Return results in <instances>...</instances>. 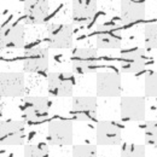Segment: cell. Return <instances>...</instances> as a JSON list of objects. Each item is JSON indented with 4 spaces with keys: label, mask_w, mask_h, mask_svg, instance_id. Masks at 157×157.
Returning <instances> with one entry per match:
<instances>
[{
    "label": "cell",
    "mask_w": 157,
    "mask_h": 157,
    "mask_svg": "<svg viewBox=\"0 0 157 157\" xmlns=\"http://www.w3.org/2000/svg\"><path fill=\"white\" fill-rule=\"evenodd\" d=\"M96 46L100 50H117L122 46V30L115 23L98 24L96 29Z\"/></svg>",
    "instance_id": "6"
},
{
    "label": "cell",
    "mask_w": 157,
    "mask_h": 157,
    "mask_svg": "<svg viewBox=\"0 0 157 157\" xmlns=\"http://www.w3.org/2000/svg\"><path fill=\"white\" fill-rule=\"evenodd\" d=\"M144 145L157 147V120H149L144 127Z\"/></svg>",
    "instance_id": "21"
},
{
    "label": "cell",
    "mask_w": 157,
    "mask_h": 157,
    "mask_svg": "<svg viewBox=\"0 0 157 157\" xmlns=\"http://www.w3.org/2000/svg\"><path fill=\"white\" fill-rule=\"evenodd\" d=\"M46 42L50 48L70 50L74 47V27L70 23H50L46 28Z\"/></svg>",
    "instance_id": "2"
},
{
    "label": "cell",
    "mask_w": 157,
    "mask_h": 157,
    "mask_svg": "<svg viewBox=\"0 0 157 157\" xmlns=\"http://www.w3.org/2000/svg\"><path fill=\"white\" fill-rule=\"evenodd\" d=\"M23 157H50V145L47 143H35L24 146Z\"/></svg>",
    "instance_id": "19"
},
{
    "label": "cell",
    "mask_w": 157,
    "mask_h": 157,
    "mask_svg": "<svg viewBox=\"0 0 157 157\" xmlns=\"http://www.w3.org/2000/svg\"><path fill=\"white\" fill-rule=\"evenodd\" d=\"M73 121L55 120L48 123L46 141L50 146H68L73 144Z\"/></svg>",
    "instance_id": "5"
},
{
    "label": "cell",
    "mask_w": 157,
    "mask_h": 157,
    "mask_svg": "<svg viewBox=\"0 0 157 157\" xmlns=\"http://www.w3.org/2000/svg\"><path fill=\"white\" fill-rule=\"evenodd\" d=\"M24 21L27 24H44L50 13V4L46 0H27L23 6Z\"/></svg>",
    "instance_id": "17"
},
{
    "label": "cell",
    "mask_w": 157,
    "mask_h": 157,
    "mask_svg": "<svg viewBox=\"0 0 157 157\" xmlns=\"http://www.w3.org/2000/svg\"><path fill=\"white\" fill-rule=\"evenodd\" d=\"M25 92L24 73L22 71H4L0 75V93L1 97L21 98Z\"/></svg>",
    "instance_id": "12"
},
{
    "label": "cell",
    "mask_w": 157,
    "mask_h": 157,
    "mask_svg": "<svg viewBox=\"0 0 157 157\" xmlns=\"http://www.w3.org/2000/svg\"><path fill=\"white\" fill-rule=\"evenodd\" d=\"M70 114L74 120L82 122L96 121L98 116L97 97L93 96H78L73 97Z\"/></svg>",
    "instance_id": "7"
},
{
    "label": "cell",
    "mask_w": 157,
    "mask_h": 157,
    "mask_svg": "<svg viewBox=\"0 0 157 157\" xmlns=\"http://www.w3.org/2000/svg\"><path fill=\"white\" fill-rule=\"evenodd\" d=\"M145 48L157 50V23H147L144 25Z\"/></svg>",
    "instance_id": "22"
},
{
    "label": "cell",
    "mask_w": 157,
    "mask_h": 157,
    "mask_svg": "<svg viewBox=\"0 0 157 157\" xmlns=\"http://www.w3.org/2000/svg\"><path fill=\"white\" fill-rule=\"evenodd\" d=\"M120 69L124 74H137L145 69L146 52L143 47L126 48L120 52L118 56Z\"/></svg>",
    "instance_id": "8"
},
{
    "label": "cell",
    "mask_w": 157,
    "mask_h": 157,
    "mask_svg": "<svg viewBox=\"0 0 157 157\" xmlns=\"http://www.w3.org/2000/svg\"><path fill=\"white\" fill-rule=\"evenodd\" d=\"M27 138L24 121L6 120L0 123L1 145H23Z\"/></svg>",
    "instance_id": "13"
},
{
    "label": "cell",
    "mask_w": 157,
    "mask_h": 157,
    "mask_svg": "<svg viewBox=\"0 0 157 157\" xmlns=\"http://www.w3.org/2000/svg\"><path fill=\"white\" fill-rule=\"evenodd\" d=\"M97 97L115 98L120 97L122 92L121 75L114 71H99L96 80Z\"/></svg>",
    "instance_id": "11"
},
{
    "label": "cell",
    "mask_w": 157,
    "mask_h": 157,
    "mask_svg": "<svg viewBox=\"0 0 157 157\" xmlns=\"http://www.w3.org/2000/svg\"><path fill=\"white\" fill-rule=\"evenodd\" d=\"M96 141L100 146H117L122 143V129L116 122L101 120L97 122Z\"/></svg>",
    "instance_id": "15"
},
{
    "label": "cell",
    "mask_w": 157,
    "mask_h": 157,
    "mask_svg": "<svg viewBox=\"0 0 157 157\" xmlns=\"http://www.w3.org/2000/svg\"><path fill=\"white\" fill-rule=\"evenodd\" d=\"M146 6L143 1H121L120 17L124 24H134L145 20Z\"/></svg>",
    "instance_id": "18"
},
{
    "label": "cell",
    "mask_w": 157,
    "mask_h": 157,
    "mask_svg": "<svg viewBox=\"0 0 157 157\" xmlns=\"http://www.w3.org/2000/svg\"><path fill=\"white\" fill-rule=\"evenodd\" d=\"M98 10L94 0H75L71 5V21L75 25L87 28L93 22Z\"/></svg>",
    "instance_id": "16"
},
{
    "label": "cell",
    "mask_w": 157,
    "mask_h": 157,
    "mask_svg": "<svg viewBox=\"0 0 157 157\" xmlns=\"http://www.w3.org/2000/svg\"><path fill=\"white\" fill-rule=\"evenodd\" d=\"M145 97L124 96L121 97L120 117L123 122H141L145 120Z\"/></svg>",
    "instance_id": "9"
},
{
    "label": "cell",
    "mask_w": 157,
    "mask_h": 157,
    "mask_svg": "<svg viewBox=\"0 0 157 157\" xmlns=\"http://www.w3.org/2000/svg\"><path fill=\"white\" fill-rule=\"evenodd\" d=\"M75 75L73 71H52L47 75V96L59 99L73 97Z\"/></svg>",
    "instance_id": "1"
},
{
    "label": "cell",
    "mask_w": 157,
    "mask_h": 157,
    "mask_svg": "<svg viewBox=\"0 0 157 157\" xmlns=\"http://www.w3.org/2000/svg\"><path fill=\"white\" fill-rule=\"evenodd\" d=\"M50 64V52L46 47H34L24 52L23 71L28 74H42L47 71Z\"/></svg>",
    "instance_id": "10"
},
{
    "label": "cell",
    "mask_w": 157,
    "mask_h": 157,
    "mask_svg": "<svg viewBox=\"0 0 157 157\" xmlns=\"http://www.w3.org/2000/svg\"><path fill=\"white\" fill-rule=\"evenodd\" d=\"M144 94L146 98H157V71H151L145 76Z\"/></svg>",
    "instance_id": "23"
},
{
    "label": "cell",
    "mask_w": 157,
    "mask_h": 157,
    "mask_svg": "<svg viewBox=\"0 0 157 157\" xmlns=\"http://www.w3.org/2000/svg\"><path fill=\"white\" fill-rule=\"evenodd\" d=\"M51 105L52 103L48 96H32L23 98L20 105V110L25 121L39 122L48 117Z\"/></svg>",
    "instance_id": "3"
},
{
    "label": "cell",
    "mask_w": 157,
    "mask_h": 157,
    "mask_svg": "<svg viewBox=\"0 0 157 157\" xmlns=\"http://www.w3.org/2000/svg\"><path fill=\"white\" fill-rule=\"evenodd\" d=\"M25 28L22 23H7L0 29L1 50H20L24 45Z\"/></svg>",
    "instance_id": "14"
},
{
    "label": "cell",
    "mask_w": 157,
    "mask_h": 157,
    "mask_svg": "<svg viewBox=\"0 0 157 157\" xmlns=\"http://www.w3.org/2000/svg\"><path fill=\"white\" fill-rule=\"evenodd\" d=\"M71 70L76 75L96 73L98 64V52L92 47L75 48L70 56Z\"/></svg>",
    "instance_id": "4"
},
{
    "label": "cell",
    "mask_w": 157,
    "mask_h": 157,
    "mask_svg": "<svg viewBox=\"0 0 157 157\" xmlns=\"http://www.w3.org/2000/svg\"><path fill=\"white\" fill-rule=\"evenodd\" d=\"M73 157H98V149L93 144L74 145Z\"/></svg>",
    "instance_id": "24"
},
{
    "label": "cell",
    "mask_w": 157,
    "mask_h": 157,
    "mask_svg": "<svg viewBox=\"0 0 157 157\" xmlns=\"http://www.w3.org/2000/svg\"><path fill=\"white\" fill-rule=\"evenodd\" d=\"M120 157H146V147L141 144L124 143L121 146Z\"/></svg>",
    "instance_id": "20"
}]
</instances>
